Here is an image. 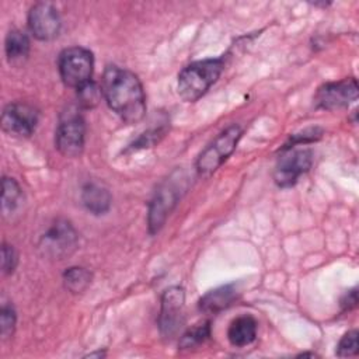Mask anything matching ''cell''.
<instances>
[{
	"mask_svg": "<svg viewBox=\"0 0 359 359\" xmlns=\"http://www.w3.org/2000/svg\"><path fill=\"white\" fill-rule=\"evenodd\" d=\"M108 107L126 123L139 122L146 114V95L137 76L128 69L108 65L101 79Z\"/></svg>",
	"mask_w": 359,
	"mask_h": 359,
	"instance_id": "1",
	"label": "cell"
},
{
	"mask_svg": "<svg viewBox=\"0 0 359 359\" xmlns=\"http://www.w3.org/2000/svg\"><path fill=\"white\" fill-rule=\"evenodd\" d=\"M224 69V57L196 60L178 74V94L187 102H195L217 81Z\"/></svg>",
	"mask_w": 359,
	"mask_h": 359,
	"instance_id": "2",
	"label": "cell"
},
{
	"mask_svg": "<svg viewBox=\"0 0 359 359\" xmlns=\"http://www.w3.org/2000/svg\"><path fill=\"white\" fill-rule=\"evenodd\" d=\"M184 182V175L181 172H174L156 189L153 199L149 205L147 224L150 234L158 233V230L163 227L167 216L175 208L181 198V194L185 189Z\"/></svg>",
	"mask_w": 359,
	"mask_h": 359,
	"instance_id": "3",
	"label": "cell"
},
{
	"mask_svg": "<svg viewBox=\"0 0 359 359\" xmlns=\"http://www.w3.org/2000/svg\"><path fill=\"white\" fill-rule=\"evenodd\" d=\"M243 129L238 125H230L210 142L196 158V171L202 177L212 175L236 150Z\"/></svg>",
	"mask_w": 359,
	"mask_h": 359,
	"instance_id": "4",
	"label": "cell"
},
{
	"mask_svg": "<svg viewBox=\"0 0 359 359\" xmlns=\"http://www.w3.org/2000/svg\"><path fill=\"white\" fill-rule=\"evenodd\" d=\"M57 67L62 81L67 87L77 90L91 81L94 57L93 53L83 46H70L60 52Z\"/></svg>",
	"mask_w": 359,
	"mask_h": 359,
	"instance_id": "5",
	"label": "cell"
},
{
	"mask_svg": "<svg viewBox=\"0 0 359 359\" xmlns=\"http://www.w3.org/2000/svg\"><path fill=\"white\" fill-rule=\"evenodd\" d=\"M313 164V151L294 146H285L278 157L273 180L278 187L289 188L297 182L300 175L307 172Z\"/></svg>",
	"mask_w": 359,
	"mask_h": 359,
	"instance_id": "6",
	"label": "cell"
},
{
	"mask_svg": "<svg viewBox=\"0 0 359 359\" xmlns=\"http://www.w3.org/2000/svg\"><path fill=\"white\" fill-rule=\"evenodd\" d=\"M86 123L77 109L69 108L62 114L55 133L56 149L66 157H77L84 149Z\"/></svg>",
	"mask_w": 359,
	"mask_h": 359,
	"instance_id": "7",
	"label": "cell"
},
{
	"mask_svg": "<svg viewBox=\"0 0 359 359\" xmlns=\"http://www.w3.org/2000/svg\"><path fill=\"white\" fill-rule=\"evenodd\" d=\"M79 243V236L73 224L66 219H56L41 237L39 248L49 258L62 259L70 255Z\"/></svg>",
	"mask_w": 359,
	"mask_h": 359,
	"instance_id": "8",
	"label": "cell"
},
{
	"mask_svg": "<svg viewBox=\"0 0 359 359\" xmlns=\"http://www.w3.org/2000/svg\"><path fill=\"white\" fill-rule=\"evenodd\" d=\"M185 293L180 286L167 289L161 296L158 327L165 338H172L184 324Z\"/></svg>",
	"mask_w": 359,
	"mask_h": 359,
	"instance_id": "9",
	"label": "cell"
},
{
	"mask_svg": "<svg viewBox=\"0 0 359 359\" xmlns=\"http://www.w3.org/2000/svg\"><path fill=\"white\" fill-rule=\"evenodd\" d=\"M358 98V83L353 77H348L339 81L323 84L316 95L314 102L318 108L323 109H338L348 107L351 102Z\"/></svg>",
	"mask_w": 359,
	"mask_h": 359,
	"instance_id": "10",
	"label": "cell"
},
{
	"mask_svg": "<svg viewBox=\"0 0 359 359\" xmlns=\"http://www.w3.org/2000/svg\"><path fill=\"white\" fill-rule=\"evenodd\" d=\"M36 108L25 102L8 104L1 114V128L14 136H31L38 125Z\"/></svg>",
	"mask_w": 359,
	"mask_h": 359,
	"instance_id": "11",
	"label": "cell"
},
{
	"mask_svg": "<svg viewBox=\"0 0 359 359\" xmlns=\"http://www.w3.org/2000/svg\"><path fill=\"white\" fill-rule=\"evenodd\" d=\"M28 27L31 34L39 41H50L59 35L60 17L53 4L39 1L28 13Z\"/></svg>",
	"mask_w": 359,
	"mask_h": 359,
	"instance_id": "12",
	"label": "cell"
},
{
	"mask_svg": "<svg viewBox=\"0 0 359 359\" xmlns=\"http://www.w3.org/2000/svg\"><path fill=\"white\" fill-rule=\"evenodd\" d=\"M257 337V321L252 316L244 314L236 317L227 330V339L233 346L243 348L254 342Z\"/></svg>",
	"mask_w": 359,
	"mask_h": 359,
	"instance_id": "13",
	"label": "cell"
},
{
	"mask_svg": "<svg viewBox=\"0 0 359 359\" xmlns=\"http://www.w3.org/2000/svg\"><path fill=\"white\" fill-rule=\"evenodd\" d=\"M237 299V289L234 285H223L208 292L199 300V309L206 314H216L229 306Z\"/></svg>",
	"mask_w": 359,
	"mask_h": 359,
	"instance_id": "14",
	"label": "cell"
},
{
	"mask_svg": "<svg viewBox=\"0 0 359 359\" xmlns=\"http://www.w3.org/2000/svg\"><path fill=\"white\" fill-rule=\"evenodd\" d=\"M81 201L88 212L104 215L111 206V194L105 187L97 182H87L81 191Z\"/></svg>",
	"mask_w": 359,
	"mask_h": 359,
	"instance_id": "15",
	"label": "cell"
},
{
	"mask_svg": "<svg viewBox=\"0 0 359 359\" xmlns=\"http://www.w3.org/2000/svg\"><path fill=\"white\" fill-rule=\"evenodd\" d=\"M4 49L10 65L21 63L29 53V39L27 34L20 29H11L6 36Z\"/></svg>",
	"mask_w": 359,
	"mask_h": 359,
	"instance_id": "16",
	"label": "cell"
},
{
	"mask_svg": "<svg viewBox=\"0 0 359 359\" xmlns=\"http://www.w3.org/2000/svg\"><path fill=\"white\" fill-rule=\"evenodd\" d=\"M24 201L22 189L18 185V182L14 178L10 177H3L1 182V210L3 215H11L14 213Z\"/></svg>",
	"mask_w": 359,
	"mask_h": 359,
	"instance_id": "17",
	"label": "cell"
},
{
	"mask_svg": "<svg viewBox=\"0 0 359 359\" xmlns=\"http://www.w3.org/2000/svg\"><path fill=\"white\" fill-rule=\"evenodd\" d=\"M91 282V273L86 268L72 266L63 273V283L72 293L83 292Z\"/></svg>",
	"mask_w": 359,
	"mask_h": 359,
	"instance_id": "18",
	"label": "cell"
},
{
	"mask_svg": "<svg viewBox=\"0 0 359 359\" xmlns=\"http://www.w3.org/2000/svg\"><path fill=\"white\" fill-rule=\"evenodd\" d=\"M209 337H210V325H209V323L206 321V323L196 324L195 327L189 328V330L181 337L180 348H182V349L195 348L196 345L203 344Z\"/></svg>",
	"mask_w": 359,
	"mask_h": 359,
	"instance_id": "19",
	"label": "cell"
},
{
	"mask_svg": "<svg viewBox=\"0 0 359 359\" xmlns=\"http://www.w3.org/2000/svg\"><path fill=\"white\" fill-rule=\"evenodd\" d=\"M102 95V91L101 88L90 81L87 84H84L83 87L77 88V97H79V104L83 107V108H93L98 104L100 98Z\"/></svg>",
	"mask_w": 359,
	"mask_h": 359,
	"instance_id": "20",
	"label": "cell"
},
{
	"mask_svg": "<svg viewBox=\"0 0 359 359\" xmlns=\"http://www.w3.org/2000/svg\"><path fill=\"white\" fill-rule=\"evenodd\" d=\"M337 356L339 358H349L358 355V331L352 330L348 331L338 342L335 349Z\"/></svg>",
	"mask_w": 359,
	"mask_h": 359,
	"instance_id": "21",
	"label": "cell"
},
{
	"mask_svg": "<svg viewBox=\"0 0 359 359\" xmlns=\"http://www.w3.org/2000/svg\"><path fill=\"white\" fill-rule=\"evenodd\" d=\"M15 328V311L13 309V306L10 304H3L1 306V311H0V331H1V337L10 338L14 332Z\"/></svg>",
	"mask_w": 359,
	"mask_h": 359,
	"instance_id": "22",
	"label": "cell"
},
{
	"mask_svg": "<svg viewBox=\"0 0 359 359\" xmlns=\"http://www.w3.org/2000/svg\"><path fill=\"white\" fill-rule=\"evenodd\" d=\"M17 265V254L14 248L8 244H3L1 247V271L3 273H11Z\"/></svg>",
	"mask_w": 359,
	"mask_h": 359,
	"instance_id": "23",
	"label": "cell"
},
{
	"mask_svg": "<svg viewBox=\"0 0 359 359\" xmlns=\"http://www.w3.org/2000/svg\"><path fill=\"white\" fill-rule=\"evenodd\" d=\"M356 303H358V293H356V289H352L345 294L341 304H342L344 310H351V309L356 307Z\"/></svg>",
	"mask_w": 359,
	"mask_h": 359,
	"instance_id": "24",
	"label": "cell"
}]
</instances>
